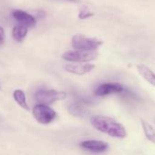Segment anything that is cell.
<instances>
[{"label":"cell","mask_w":155,"mask_h":155,"mask_svg":"<svg viewBox=\"0 0 155 155\" xmlns=\"http://www.w3.org/2000/svg\"><path fill=\"white\" fill-rule=\"evenodd\" d=\"M67 93L64 91H57L53 90H38L35 93V100L39 104L50 105L58 101L66 99Z\"/></svg>","instance_id":"4"},{"label":"cell","mask_w":155,"mask_h":155,"mask_svg":"<svg viewBox=\"0 0 155 155\" xmlns=\"http://www.w3.org/2000/svg\"><path fill=\"white\" fill-rule=\"evenodd\" d=\"M0 90H1V85H0Z\"/></svg>","instance_id":"18"},{"label":"cell","mask_w":155,"mask_h":155,"mask_svg":"<svg viewBox=\"0 0 155 155\" xmlns=\"http://www.w3.org/2000/svg\"><path fill=\"white\" fill-rule=\"evenodd\" d=\"M140 122H141V126H142V130H143L145 137L150 142L155 144V128L147 120H141Z\"/></svg>","instance_id":"11"},{"label":"cell","mask_w":155,"mask_h":155,"mask_svg":"<svg viewBox=\"0 0 155 155\" xmlns=\"http://www.w3.org/2000/svg\"><path fill=\"white\" fill-rule=\"evenodd\" d=\"M95 67L96 66L91 63H69L65 66V69L72 74L85 75L93 70Z\"/></svg>","instance_id":"6"},{"label":"cell","mask_w":155,"mask_h":155,"mask_svg":"<svg viewBox=\"0 0 155 155\" xmlns=\"http://www.w3.org/2000/svg\"><path fill=\"white\" fill-rule=\"evenodd\" d=\"M66 1H70V2H79V0H66Z\"/></svg>","instance_id":"17"},{"label":"cell","mask_w":155,"mask_h":155,"mask_svg":"<svg viewBox=\"0 0 155 155\" xmlns=\"http://www.w3.org/2000/svg\"><path fill=\"white\" fill-rule=\"evenodd\" d=\"M137 69H138L139 74L148 83H150L151 86L155 87V73L149 67H147L143 64H140L137 66Z\"/></svg>","instance_id":"10"},{"label":"cell","mask_w":155,"mask_h":155,"mask_svg":"<svg viewBox=\"0 0 155 155\" xmlns=\"http://www.w3.org/2000/svg\"><path fill=\"white\" fill-rule=\"evenodd\" d=\"M12 16L19 23V25L25 26L28 28H33L37 24L36 18L32 15L28 14V12H26L24 10H19V9L14 10L12 12Z\"/></svg>","instance_id":"8"},{"label":"cell","mask_w":155,"mask_h":155,"mask_svg":"<svg viewBox=\"0 0 155 155\" xmlns=\"http://www.w3.org/2000/svg\"><path fill=\"white\" fill-rule=\"evenodd\" d=\"M13 97L14 100L17 101V103L23 109L29 110V107L27 103V99H26V94L23 91L21 90H16L13 92Z\"/></svg>","instance_id":"14"},{"label":"cell","mask_w":155,"mask_h":155,"mask_svg":"<svg viewBox=\"0 0 155 155\" xmlns=\"http://www.w3.org/2000/svg\"><path fill=\"white\" fill-rule=\"evenodd\" d=\"M83 102H75L69 105L68 107V111L71 115L76 116V117H83L85 115V109L83 107Z\"/></svg>","instance_id":"13"},{"label":"cell","mask_w":155,"mask_h":155,"mask_svg":"<svg viewBox=\"0 0 155 155\" xmlns=\"http://www.w3.org/2000/svg\"><path fill=\"white\" fill-rule=\"evenodd\" d=\"M28 32V28L27 27L18 24L14 27V28L12 30V36L15 40L20 42V41L24 40V38L27 37Z\"/></svg>","instance_id":"12"},{"label":"cell","mask_w":155,"mask_h":155,"mask_svg":"<svg viewBox=\"0 0 155 155\" xmlns=\"http://www.w3.org/2000/svg\"><path fill=\"white\" fill-rule=\"evenodd\" d=\"M71 43L76 50L83 51H97L103 44V41L94 38H89L81 34H77L72 37Z\"/></svg>","instance_id":"2"},{"label":"cell","mask_w":155,"mask_h":155,"mask_svg":"<svg viewBox=\"0 0 155 155\" xmlns=\"http://www.w3.org/2000/svg\"><path fill=\"white\" fill-rule=\"evenodd\" d=\"M81 147H82L85 150H89L91 151L94 152H101L106 150L109 148V145L107 142L101 141V140H84L81 142Z\"/></svg>","instance_id":"9"},{"label":"cell","mask_w":155,"mask_h":155,"mask_svg":"<svg viewBox=\"0 0 155 155\" xmlns=\"http://www.w3.org/2000/svg\"><path fill=\"white\" fill-rule=\"evenodd\" d=\"M4 39H5V31L2 27H0V45L3 43Z\"/></svg>","instance_id":"16"},{"label":"cell","mask_w":155,"mask_h":155,"mask_svg":"<svg viewBox=\"0 0 155 155\" xmlns=\"http://www.w3.org/2000/svg\"><path fill=\"white\" fill-rule=\"evenodd\" d=\"M92 16H93L92 13H91L88 10H85V11H81V13L79 15V18H81V19H85V18H88L92 17Z\"/></svg>","instance_id":"15"},{"label":"cell","mask_w":155,"mask_h":155,"mask_svg":"<svg viewBox=\"0 0 155 155\" xmlns=\"http://www.w3.org/2000/svg\"><path fill=\"white\" fill-rule=\"evenodd\" d=\"M91 125L98 130L113 138L124 139L128 133L124 126L116 120L103 115H96L91 118Z\"/></svg>","instance_id":"1"},{"label":"cell","mask_w":155,"mask_h":155,"mask_svg":"<svg viewBox=\"0 0 155 155\" xmlns=\"http://www.w3.org/2000/svg\"><path fill=\"white\" fill-rule=\"evenodd\" d=\"M33 116L40 124L47 125L51 123L56 119L57 113L48 105L37 104L33 109Z\"/></svg>","instance_id":"5"},{"label":"cell","mask_w":155,"mask_h":155,"mask_svg":"<svg viewBox=\"0 0 155 155\" xmlns=\"http://www.w3.org/2000/svg\"><path fill=\"white\" fill-rule=\"evenodd\" d=\"M125 91V89L116 83H105L102 84L101 86H99L95 91L94 94L97 97H104L110 94H113V93H120L123 92Z\"/></svg>","instance_id":"7"},{"label":"cell","mask_w":155,"mask_h":155,"mask_svg":"<svg viewBox=\"0 0 155 155\" xmlns=\"http://www.w3.org/2000/svg\"><path fill=\"white\" fill-rule=\"evenodd\" d=\"M99 53L97 51H83V50H71L65 52L62 58L71 63H89L97 59Z\"/></svg>","instance_id":"3"}]
</instances>
